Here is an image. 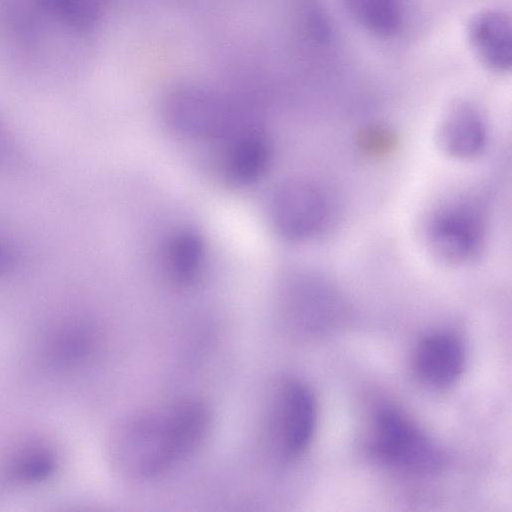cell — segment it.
<instances>
[{
	"mask_svg": "<svg viewBox=\"0 0 512 512\" xmlns=\"http://www.w3.org/2000/svg\"><path fill=\"white\" fill-rule=\"evenodd\" d=\"M270 416L269 434L276 453L286 460L302 456L317 426L318 407L311 389L299 380H285L276 391Z\"/></svg>",
	"mask_w": 512,
	"mask_h": 512,
	"instance_id": "4",
	"label": "cell"
},
{
	"mask_svg": "<svg viewBox=\"0 0 512 512\" xmlns=\"http://www.w3.org/2000/svg\"><path fill=\"white\" fill-rule=\"evenodd\" d=\"M353 19L380 36L395 33L402 21V0H343Z\"/></svg>",
	"mask_w": 512,
	"mask_h": 512,
	"instance_id": "13",
	"label": "cell"
},
{
	"mask_svg": "<svg viewBox=\"0 0 512 512\" xmlns=\"http://www.w3.org/2000/svg\"><path fill=\"white\" fill-rule=\"evenodd\" d=\"M486 141L485 122L471 104H456L447 112L440 124L438 142L443 152L450 157H475L484 149Z\"/></svg>",
	"mask_w": 512,
	"mask_h": 512,
	"instance_id": "10",
	"label": "cell"
},
{
	"mask_svg": "<svg viewBox=\"0 0 512 512\" xmlns=\"http://www.w3.org/2000/svg\"><path fill=\"white\" fill-rule=\"evenodd\" d=\"M15 263L14 253L11 248L0 239V275L9 272Z\"/></svg>",
	"mask_w": 512,
	"mask_h": 512,
	"instance_id": "17",
	"label": "cell"
},
{
	"mask_svg": "<svg viewBox=\"0 0 512 512\" xmlns=\"http://www.w3.org/2000/svg\"><path fill=\"white\" fill-rule=\"evenodd\" d=\"M357 142L366 153L381 155L390 152L395 147L396 138L387 127L372 124L358 132Z\"/></svg>",
	"mask_w": 512,
	"mask_h": 512,
	"instance_id": "16",
	"label": "cell"
},
{
	"mask_svg": "<svg viewBox=\"0 0 512 512\" xmlns=\"http://www.w3.org/2000/svg\"><path fill=\"white\" fill-rule=\"evenodd\" d=\"M162 115L182 137L217 145L262 124L257 108L247 100L195 84L170 89L162 102Z\"/></svg>",
	"mask_w": 512,
	"mask_h": 512,
	"instance_id": "2",
	"label": "cell"
},
{
	"mask_svg": "<svg viewBox=\"0 0 512 512\" xmlns=\"http://www.w3.org/2000/svg\"><path fill=\"white\" fill-rule=\"evenodd\" d=\"M56 459L50 448L32 443L20 448L10 459L9 476L22 483H37L49 477L55 469Z\"/></svg>",
	"mask_w": 512,
	"mask_h": 512,
	"instance_id": "15",
	"label": "cell"
},
{
	"mask_svg": "<svg viewBox=\"0 0 512 512\" xmlns=\"http://www.w3.org/2000/svg\"><path fill=\"white\" fill-rule=\"evenodd\" d=\"M222 178L234 186H249L268 172L273 146L263 125L243 130L218 144Z\"/></svg>",
	"mask_w": 512,
	"mask_h": 512,
	"instance_id": "7",
	"label": "cell"
},
{
	"mask_svg": "<svg viewBox=\"0 0 512 512\" xmlns=\"http://www.w3.org/2000/svg\"><path fill=\"white\" fill-rule=\"evenodd\" d=\"M485 224L479 210L470 203L449 204L434 213L427 227L432 252L452 264L472 260L481 250Z\"/></svg>",
	"mask_w": 512,
	"mask_h": 512,
	"instance_id": "6",
	"label": "cell"
},
{
	"mask_svg": "<svg viewBox=\"0 0 512 512\" xmlns=\"http://www.w3.org/2000/svg\"><path fill=\"white\" fill-rule=\"evenodd\" d=\"M465 360L464 344L456 334L435 331L417 343L412 355V369L418 381L425 386L443 389L458 380Z\"/></svg>",
	"mask_w": 512,
	"mask_h": 512,
	"instance_id": "8",
	"label": "cell"
},
{
	"mask_svg": "<svg viewBox=\"0 0 512 512\" xmlns=\"http://www.w3.org/2000/svg\"><path fill=\"white\" fill-rule=\"evenodd\" d=\"M162 260L167 275L181 285L194 283L206 261L203 237L191 228L173 231L165 240Z\"/></svg>",
	"mask_w": 512,
	"mask_h": 512,
	"instance_id": "11",
	"label": "cell"
},
{
	"mask_svg": "<svg viewBox=\"0 0 512 512\" xmlns=\"http://www.w3.org/2000/svg\"><path fill=\"white\" fill-rule=\"evenodd\" d=\"M367 449L378 463L403 473L426 475L443 463L440 449L404 412L391 405L373 414Z\"/></svg>",
	"mask_w": 512,
	"mask_h": 512,
	"instance_id": "3",
	"label": "cell"
},
{
	"mask_svg": "<svg viewBox=\"0 0 512 512\" xmlns=\"http://www.w3.org/2000/svg\"><path fill=\"white\" fill-rule=\"evenodd\" d=\"M270 222L282 237L305 240L324 225L327 204L314 184L302 179L286 180L275 187L268 204Z\"/></svg>",
	"mask_w": 512,
	"mask_h": 512,
	"instance_id": "5",
	"label": "cell"
},
{
	"mask_svg": "<svg viewBox=\"0 0 512 512\" xmlns=\"http://www.w3.org/2000/svg\"><path fill=\"white\" fill-rule=\"evenodd\" d=\"M94 344V332L82 320H65L51 329L45 342V353L57 367H71L84 359Z\"/></svg>",
	"mask_w": 512,
	"mask_h": 512,
	"instance_id": "12",
	"label": "cell"
},
{
	"mask_svg": "<svg viewBox=\"0 0 512 512\" xmlns=\"http://www.w3.org/2000/svg\"><path fill=\"white\" fill-rule=\"evenodd\" d=\"M210 412L200 400L185 399L132 417L121 429L117 454L133 476L164 474L192 456L210 428Z\"/></svg>",
	"mask_w": 512,
	"mask_h": 512,
	"instance_id": "1",
	"label": "cell"
},
{
	"mask_svg": "<svg viewBox=\"0 0 512 512\" xmlns=\"http://www.w3.org/2000/svg\"><path fill=\"white\" fill-rule=\"evenodd\" d=\"M511 22L499 10L479 12L470 20L469 43L479 60L490 70L504 73L511 67Z\"/></svg>",
	"mask_w": 512,
	"mask_h": 512,
	"instance_id": "9",
	"label": "cell"
},
{
	"mask_svg": "<svg viewBox=\"0 0 512 512\" xmlns=\"http://www.w3.org/2000/svg\"><path fill=\"white\" fill-rule=\"evenodd\" d=\"M37 4L71 31L86 32L98 23L103 0H37Z\"/></svg>",
	"mask_w": 512,
	"mask_h": 512,
	"instance_id": "14",
	"label": "cell"
}]
</instances>
